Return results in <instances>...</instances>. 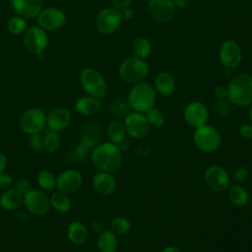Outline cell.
Returning a JSON list of instances; mask_svg holds the SVG:
<instances>
[{
    "label": "cell",
    "instance_id": "obj_44",
    "mask_svg": "<svg viewBox=\"0 0 252 252\" xmlns=\"http://www.w3.org/2000/svg\"><path fill=\"white\" fill-rule=\"evenodd\" d=\"M91 228L96 234H100L102 231L105 230L104 223L102 221H100V220H94V221H92Z\"/></svg>",
    "mask_w": 252,
    "mask_h": 252
},
{
    "label": "cell",
    "instance_id": "obj_45",
    "mask_svg": "<svg viewBox=\"0 0 252 252\" xmlns=\"http://www.w3.org/2000/svg\"><path fill=\"white\" fill-rule=\"evenodd\" d=\"M214 94L219 99H224L227 96V89L222 86L217 87L214 91Z\"/></svg>",
    "mask_w": 252,
    "mask_h": 252
},
{
    "label": "cell",
    "instance_id": "obj_2",
    "mask_svg": "<svg viewBox=\"0 0 252 252\" xmlns=\"http://www.w3.org/2000/svg\"><path fill=\"white\" fill-rule=\"evenodd\" d=\"M227 99L236 106H247L252 103V76L240 73L234 76L227 86Z\"/></svg>",
    "mask_w": 252,
    "mask_h": 252
},
{
    "label": "cell",
    "instance_id": "obj_33",
    "mask_svg": "<svg viewBox=\"0 0 252 252\" xmlns=\"http://www.w3.org/2000/svg\"><path fill=\"white\" fill-rule=\"evenodd\" d=\"M131 106L128 100L124 98H116L111 101L109 105V110L112 115L116 117H126L131 112Z\"/></svg>",
    "mask_w": 252,
    "mask_h": 252
},
{
    "label": "cell",
    "instance_id": "obj_20",
    "mask_svg": "<svg viewBox=\"0 0 252 252\" xmlns=\"http://www.w3.org/2000/svg\"><path fill=\"white\" fill-rule=\"evenodd\" d=\"M92 183L94 190L104 196L112 194L116 188V180L110 172H96L93 177Z\"/></svg>",
    "mask_w": 252,
    "mask_h": 252
},
{
    "label": "cell",
    "instance_id": "obj_8",
    "mask_svg": "<svg viewBox=\"0 0 252 252\" xmlns=\"http://www.w3.org/2000/svg\"><path fill=\"white\" fill-rule=\"evenodd\" d=\"M23 205L29 213L34 216H43L51 208L49 196L46 192L39 189H31L25 194Z\"/></svg>",
    "mask_w": 252,
    "mask_h": 252
},
{
    "label": "cell",
    "instance_id": "obj_9",
    "mask_svg": "<svg viewBox=\"0 0 252 252\" xmlns=\"http://www.w3.org/2000/svg\"><path fill=\"white\" fill-rule=\"evenodd\" d=\"M204 178L207 186L218 193L227 190L231 182L229 173L220 165L209 166L205 170Z\"/></svg>",
    "mask_w": 252,
    "mask_h": 252
},
{
    "label": "cell",
    "instance_id": "obj_41",
    "mask_svg": "<svg viewBox=\"0 0 252 252\" xmlns=\"http://www.w3.org/2000/svg\"><path fill=\"white\" fill-rule=\"evenodd\" d=\"M230 110L229 101L224 99H220V101L216 104V111L220 115H226Z\"/></svg>",
    "mask_w": 252,
    "mask_h": 252
},
{
    "label": "cell",
    "instance_id": "obj_21",
    "mask_svg": "<svg viewBox=\"0 0 252 252\" xmlns=\"http://www.w3.org/2000/svg\"><path fill=\"white\" fill-rule=\"evenodd\" d=\"M24 195L15 187L8 188L0 196V207L5 211H15L23 205Z\"/></svg>",
    "mask_w": 252,
    "mask_h": 252
},
{
    "label": "cell",
    "instance_id": "obj_4",
    "mask_svg": "<svg viewBox=\"0 0 252 252\" xmlns=\"http://www.w3.org/2000/svg\"><path fill=\"white\" fill-rule=\"evenodd\" d=\"M193 142L198 150L203 153H214L221 145V136L217 128L207 123L196 128Z\"/></svg>",
    "mask_w": 252,
    "mask_h": 252
},
{
    "label": "cell",
    "instance_id": "obj_14",
    "mask_svg": "<svg viewBox=\"0 0 252 252\" xmlns=\"http://www.w3.org/2000/svg\"><path fill=\"white\" fill-rule=\"evenodd\" d=\"M220 60L227 69L236 68L242 60V51L238 43L232 39L223 41L220 47Z\"/></svg>",
    "mask_w": 252,
    "mask_h": 252
},
{
    "label": "cell",
    "instance_id": "obj_15",
    "mask_svg": "<svg viewBox=\"0 0 252 252\" xmlns=\"http://www.w3.org/2000/svg\"><path fill=\"white\" fill-rule=\"evenodd\" d=\"M183 117L188 125L198 128L207 123L209 119V110L203 102L192 101L185 106Z\"/></svg>",
    "mask_w": 252,
    "mask_h": 252
},
{
    "label": "cell",
    "instance_id": "obj_47",
    "mask_svg": "<svg viewBox=\"0 0 252 252\" xmlns=\"http://www.w3.org/2000/svg\"><path fill=\"white\" fill-rule=\"evenodd\" d=\"M120 15H121L122 20H130L134 16V10L131 8H128V7L123 8L120 11Z\"/></svg>",
    "mask_w": 252,
    "mask_h": 252
},
{
    "label": "cell",
    "instance_id": "obj_40",
    "mask_svg": "<svg viewBox=\"0 0 252 252\" xmlns=\"http://www.w3.org/2000/svg\"><path fill=\"white\" fill-rule=\"evenodd\" d=\"M14 183L15 180L12 174L8 172H3L0 174V189L6 190L8 188H11Z\"/></svg>",
    "mask_w": 252,
    "mask_h": 252
},
{
    "label": "cell",
    "instance_id": "obj_49",
    "mask_svg": "<svg viewBox=\"0 0 252 252\" xmlns=\"http://www.w3.org/2000/svg\"><path fill=\"white\" fill-rule=\"evenodd\" d=\"M172 1H173V4L180 9H184L188 7L190 3V0H172Z\"/></svg>",
    "mask_w": 252,
    "mask_h": 252
},
{
    "label": "cell",
    "instance_id": "obj_22",
    "mask_svg": "<svg viewBox=\"0 0 252 252\" xmlns=\"http://www.w3.org/2000/svg\"><path fill=\"white\" fill-rule=\"evenodd\" d=\"M66 234L71 243L75 245H82L89 237V229L82 221L74 220L68 224Z\"/></svg>",
    "mask_w": 252,
    "mask_h": 252
},
{
    "label": "cell",
    "instance_id": "obj_10",
    "mask_svg": "<svg viewBox=\"0 0 252 252\" xmlns=\"http://www.w3.org/2000/svg\"><path fill=\"white\" fill-rule=\"evenodd\" d=\"M124 126L126 133L133 139H142L146 137L149 132L151 125L145 114L138 111H131L124 118Z\"/></svg>",
    "mask_w": 252,
    "mask_h": 252
},
{
    "label": "cell",
    "instance_id": "obj_29",
    "mask_svg": "<svg viewBox=\"0 0 252 252\" xmlns=\"http://www.w3.org/2000/svg\"><path fill=\"white\" fill-rule=\"evenodd\" d=\"M126 129L124 126V123L119 120H112L108 126H107V136L109 138V141L120 145L125 141L126 138Z\"/></svg>",
    "mask_w": 252,
    "mask_h": 252
},
{
    "label": "cell",
    "instance_id": "obj_3",
    "mask_svg": "<svg viewBox=\"0 0 252 252\" xmlns=\"http://www.w3.org/2000/svg\"><path fill=\"white\" fill-rule=\"evenodd\" d=\"M127 100L134 111L144 113L155 106L156 92L150 84L140 82L131 88Z\"/></svg>",
    "mask_w": 252,
    "mask_h": 252
},
{
    "label": "cell",
    "instance_id": "obj_39",
    "mask_svg": "<svg viewBox=\"0 0 252 252\" xmlns=\"http://www.w3.org/2000/svg\"><path fill=\"white\" fill-rule=\"evenodd\" d=\"M15 188L20 192L22 193L23 195L27 194L31 189V183L30 181L26 178V177H20L16 180L15 182Z\"/></svg>",
    "mask_w": 252,
    "mask_h": 252
},
{
    "label": "cell",
    "instance_id": "obj_19",
    "mask_svg": "<svg viewBox=\"0 0 252 252\" xmlns=\"http://www.w3.org/2000/svg\"><path fill=\"white\" fill-rule=\"evenodd\" d=\"M12 7L20 17L31 19L42 10V0H12Z\"/></svg>",
    "mask_w": 252,
    "mask_h": 252
},
{
    "label": "cell",
    "instance_id": "obj_46",
    "mask_svg": "<svg viewBox=\"0 0 252 252\" xmlns=\"http://www.w3.org/2000/svg\"><path fill=\"white\" fill-rule=\"evenodd\" d=\"M132 0H111V3L113 5L114 8L116 9H123V8H126L130 5Z\"/></svg>",
    "mask_w": 252,
    "mask_h": 252
},
{
    "label": "cell",
    "instance_id": "obj_42",
    "mask_svg": "<svg viewBox=\"0 0 252 252\" xmlns=\"http://www.w3.org/2000/svg\"><path fill=\"white\" fill-rule=\"evenodd\" d=\"M239 134L245 139H252V124H243L239 127Z\"/></svg>",
    "mask_w": 252,
    "mask_h": 252
},
{
    "label": "cell",
    "instance_id": "obj_35",
    "mask_svg": "<svg viewBox=\"0 0 252 252\" xmlns=\"http://www.w3.org/2000/svg\"><path fill=\"white\" fill-rule=\"evenodd\" d=\"M27 22L23 17H13L7 23V29L10 33L18 35L26 31Z\"/></svg>",
    "mask_w": 252,
    "mask_h": 252
},
{
    "label": "cell",
    "instance_id": "obj_13",
    "mask_svg": "<svg viewBox=\"0 0 252 252\" xmlns=\"http://www.w3.org/2000/svg\"><path fill=\"white\" fill-rule=\"evenodd\" d=\"M83 185L82 174L73 168L63 170L56 177V190L72 194L80 190Z\"/></svg>",
    "mask_w": 252,
    "mask_h": 252
},
{
    "label": "cell",
    "instance_id": "obj_5",
    "mask_svg": "<svg viewBox=\"0 0 252 252\" xmlns=\"http://www.w3.org/2000/svg\"><path fill=\"white\" fill-rule=\"evenodd\" d=\"M149 73V66L146 61L137 56L124 60L119 66V77L126 83L137 84L143 82Z\"/></svg>",
    "mask_w": 252,
    "mask_h": 252
},
{
    "label": "cell",
    "instance_id": "obj_30",
    "mask_svg": "<svg viewBox=\"0 0 252 252\" xmlns=\"http://www.w3.org/2000/svg\"><path fill=\"white\" fill-rule=\"evenodd\" d=\"M36 183L44 192H53L56 189V177L47 169H42L37 173Z\"/></svg>",
    "mask_w": 252,
    "mask_h": 252
},
{
    "label": "cell",
    "instance_id": "obj_36",
    "mask_svg": "<svg viewBox=\"0 0 252 252\" xmlns=\"http://www.w3.org/2000/svg\"><path fill=\"white\" fill-rule=\"evenodd\" d=\"M146 117H147L150 125L153 127L160 128L161 126L164 125V122H165L164 116H163L162 112L158 108L153 107L150 110H148L146 112Z\"/></svg>",
    "mask_w": 252,
    "mask_h": 252
},
{
    "label": "cell",
    "instance_id": "obj_1",
    "mask_svg": "<svg viewBox=\"0 0 252 252\" xmlns=\"http://www.w3.org/2000/svg\"><path fill=\"white\" fill-rule=\"evenodd\" d=\"M91 158L99 171L112 173L122 164V150L110 141L99 143L93 149Z\"/></svg>",
    "mask_w": 252,
    "mask_h": 252
},
{
    "label": "cell",
    "instance_id": "obj_25",
    "mask_svg": "<svg viewBox=\"0 0 252 252\" xmlns=\"http://www.w3.org/2000/svg\"><path fill=\"white\" fill-rule=\"evenodd\" d=\"M101 137H102V134L99 126L94 122H91L88 125H86V127L84 128L81 142L85 143L90 149L91 148L94 149L95 146H97L100 143Z\"/></svg>",
    "mask_w": 252,
    "mask_h": 252
},
{
    "label": "cell",
    "instance_id": "obj_24",
    "mask_svg": "<svg viewBox=\"0 0 252 252\" xmlns=\"http://www.w3.org/2000/svg\"><path fill=\"white\" fill-rule=\"evenodd\" d=\"M155 89L160 94L168 96L175 90V80L169 73L160 72L155 79Z\"/></svg>",
    "mask_w": 252,
    "mask_h": 252
},
{
    "label": "cell",
    "instance_id": "obj_27",
    "mask_svg": "<svg viewBox=\"0 0 252 252\" xmlns=\"http://www.w3.org/2000/svg\"><path fill=\"white\" fill-rule=\"evenodd\" d=\"M96 244L100 252H115L118 246L116 234L111 229H105L98 234Z\"/></svg>",
    "mask_w": 252,
    "mask_h": 252
},
{
    "label": "cell",
    "instance_id": "obj_43",
    "mask_svg": "<svg viewBox=\"0 0 252 252\" xmlns=\"http://www.w3.org/2000/svg\"><path fill=\"white\" fill-rule=\"evenodd\" d=\"M89 150H90V148H89L85 143L81 142V143L78 145V147H77V149H76V151H75V154H76L77 158H82L86 157V155L88 154Z\"/></svg>",
    "mask_w": 252,
    "mask_h": 252
},
{
    "label": "cell",
    "instance_id": "obj_26",
    "mask_svg": "<svg viewBox=\"0 0 252 252\" xmlns=\"http://www.w3.org/2000/svg\"><path fill=\"white\" fill-rule=\"evenodd\" d=\"M50 206L59 214H66L71 209V200L69 194L59 190H54L49 196Z\"/></svg>",
    "mask_w": 252,
    "mask_h": 252
},
{
    "label": "cell",
    "instance_id": "obj_7",
    "mask_svg": "<svg viewBox=\"0 0 252 252\" xmlns=\"http://www.w3.org/2000/svg\"><path fill=\"white\" fill-rule=\"evenodd\" d=\"M46 126V114L38 107L25 110L19 118L20 129L29 135L40 133Z\"/></svg>",
    "mask_w": 252,
    "mask_h": 252
},
{
    "label": "cell",
    "instance_id": "obj_32",
    "mask_svg": "<svg viewBox=\"0 0 252 252\" xmlns=\"http://www.w3.org/2000/svg\"><path fill=\"white\" fill-rule=\"evenodd\" d=\"M61 144L59 132L48 130L43 135V150L49 154L55 153Z\"/></svg>",
    "mask_w": 252,
    "mask_h": 252
},
{
    "label": "cell",
    "instance_id": "obj_38",
    "mask_svg": "<svg viewBox=\"0 0 252 252\" xmlns=\"http://www.w3.org/2000/svg\"><path fill=\"white\" fill-rule=\"evenodd\" d=\"M30 147L35 152L42 151L43 150V135H41L40 133L31 135Z\"/></svg>",
    "mask_w": 252,
    "mask_h": 252
},
{
    "label": "cell",
    "instance_id": "obj_28",
    "mask_svg": "<svg viewBox=\"0 0 252 252\" xmlns=\"http://www.w3.org/2000/svg\"><path fill=\"white\" fill-rule=\"evenodd\" d=\"M227 197L229 202L236 207H243L249 202L248 191L240 185H230L227 189Z\"/></svg>",
    "mask_w": 252,
    "mask_h": 252
},
{
    "label": "cell",
    "instance_id": "obj_23",
    "mask_svg": "<svg viewBox=\"0 0 252 252\" xmlns=\"http://www.w3.org/2000/svg\"><path fill=\"white\" fill-rule=\"evenodd\" d=\"M101 107V102L99 98L86 95L78 98L75 102L76 111L84 116H89L96 113Z\"/></svg>",
    "mask_w": 252,
    "mask_h": 252
},
{
    "label": "cell",
    "instance_id": "obj_12",
    "mask_svg": "<svg viewBox=\"0 0 252 252\" xmlns=\"http://www.w3.org/2000/svg\"><path fill=\"white\" fill-rule=\"evenodd\" d=\"M24 44L30 52L35 55H42L48 44L46 32L40 27H32L29 29L24 36Z\"/></svg>",
    "mask_w": 252,
    "mask_h": 252
},
{
    "label": "cell",
    "instance_id": "obj_16",
    "mask_svg": "<svg viewBox=\"0 0 252 252\" xmlns=\"http://www.w3.org/2000/svg\"><path fill=\"white\" fill-rule=\"evenodd\" d=\"M175 5L172 0H150L148 13L157 23H164L170 20L174 14Z\"/></svg>",
    "mask_w": 252,
    "mask_h": 252
},
{
    "label": "cell",
    "instance_id": "obj_6",
    "mask_svg": "<svg viewBox=\"0 0 252 252\" xmlns=\"http://www.w3.org/2000/svg\"><path fill=\"white\" fill-rule=\"evenodd\" d=\"M80 82L84 91L91 96L102 98L106 94V82L95 69L85 68L80 75Z\"/></svg>",
    "mask_w": 252,
    "mask_h": 252
},
{
    "label": "cell",
    "instance_id": "obj_48",
    "mask_svg": "<svg viewBox=\"0 0 252 252\" xmlns=\"http://www.w3.org/2000/svg\"><path fill=\"white\" fill-rule=\"evenodd\" d=\"M7 165H8V159H7V157L0 153V174L5 172L6 168H7Z\"/></svg>",
    "mask_w": 252,
    "mask_h": 252
},
{
    "label": "cell",
    "instance_id": "obj_34",
    "mask_svg": "<svg viewBox=\"0 0 252 252\" xmlns=\"http://www.w3.org/2000/svg\"><path fill=\"white\" fill-rule=\"evenodd\" d=\"M131 221L124 217H116L110 222V229L115 234H126L131 230Z\"/></svg>",
    "mask_w": 252,
    "mask_h": 252
},
{
    "label": "cell",
    "instance_id": "obj_18",
    "mask_svg": "<svg viewBox=\"0 0 252 252\" xmlns=\"http://www.w3.org/2000/svg\"><path fill=\"white\" fill-rule=\"evenodd\" d=\"M72 119V114L67 107L56 106L46 115V126L48 130L60 132L66 129Z\"/></svg>",
    "mask_w": 252,
    "mask_h": 252
},
{
    "label": "cell",
    "instance_id": "obj_50",
    "mask_svg": "<svg viewBox=\"0 0 252 252\" xmlns=\"http://www.w3.org/2000/svg\"><path fill=\"white\" fill-rule=\"evenodd\" d=\"M161 252H181V251L175 246H166L161 250Z\"/></svg>",
    "mask_w": 252,
    "mask_h": 252
},
{
    "label": "cell",
    "instance_id": "obj_17",
    "mask_svg": "<svg viewBox=\"0 0 252 252\" xmlns=\"http://www.w3.org/2000/svg\"><path fill=\"white\" fill-rule=\"evenodd\" d=\"M66 22V16L63 11L49 7L41 10L37 15V23L41 29L44 31H53L61 28Z\"/></svg>",
    "mask_w": 252,
    "mask_h": 252
},
{
    "label": "cell",
    "instance_id": "obj_31",
    "mask_svg": "<svg viewBox=\"0 0 252 252\" xmlns=\"http://www.w3.org/2000/svg\"><path fill=\"white\" fill-rule=\"evenodd\" d=\"M132 50L135 56L139 58H147L152 52V45L148 38L139 36L136 37L132 43Z\"/></svg>",
    "mask_w": 252,
    "mask_h": 252
},
{
    "label": "cell",
    "instance_id": "obj_51",
    "mask_svg": "<svg viewBox=\"0 0 252 252\" xmlns=\"http://www.w3.org/2000/svg\"><path fill=\"white\" fill-rule=\"evenodd\" d=\"M249 118H250V121H251V124H252V103L250 104V109H249Z\"/></svg>",
    "mask_w": 252,
    "mask_h": 252
},
{
    "label": "cell",
    "instance_id": "obj_52",
    "mask_svg": "<svg viewBox=\"0 0 252 252\" xmlns=\"http://www.w3.org/2000/svg\"><path fill=\"white\" fill-rule=\"evenodd\" d=\"M0 119H1V111H0Z\"/></svg>",
    "mask_w": 252,
    "mask_h": 252
},
{
    "label": "cell",
    "instance_id": "obj_37",
    "mask_svg": "<svg viewBox=\"0 0 252 252\" xmlns=\"http://www.w3.org/2000/svg\"><path fill=\"white\" fill-rule=\"evenodd\" d=\"M248 174H249V172H248L247 167L240 165V166H237V167H235V168L233 169L230 178H231L234 182H242V181H244V180L247 179Z\"/></svg>",
    "mask_w": 252,
    "mask_h": 252
},
{
    "label": "cell",
    "instance_id": "obj_11",
    "mask_svg": "<svg viewBox=\"0 0 252 252\" xmlns=\"http://www.w3.org/2000/svg\"><path fill=\"white\" fill-rule=\"evenodd\" d=\"M120 11L116 8H104L101 10L95 19L96 30L102 34H109L114 32L121 23Z\"/></svg>",
    "mask_w": 252,
    "mask_h": 252
}]
</instances>
